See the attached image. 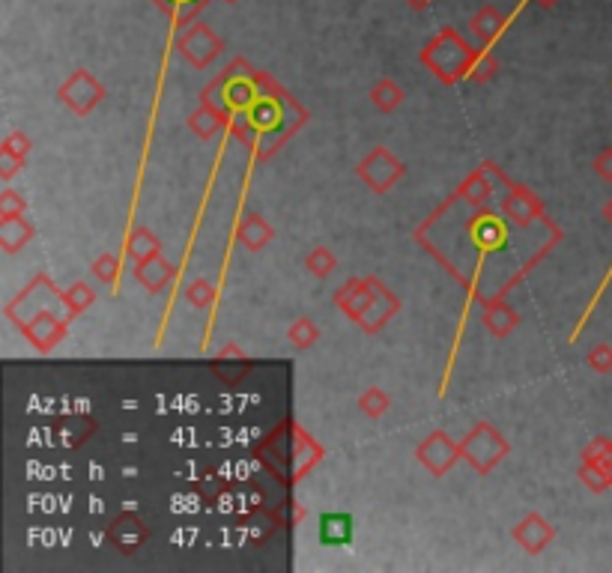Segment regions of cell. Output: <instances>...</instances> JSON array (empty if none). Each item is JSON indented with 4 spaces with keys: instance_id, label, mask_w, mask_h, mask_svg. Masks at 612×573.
Returning <instances> with one entry per match:
<instances>
[{
    "instance_id": "cell-31",
    "label": "cell",
    "mask_w": 612,
    "mask_h": 573,
    "mask_svg": "<svg viewBox=\"0 0 612 573\" xmlns=\"http://www.w3.org/2000/svg\"><path fill=\"white\" fill-rule=\"evenodd\" d=\"M90 272H93V278H96V281H102V284L114 287V284L120 281V257L105 251V254H99V257L93 260Z\"/></svg>"
},
{
    "instance_id": "cell-21",
    "label": "cell",
    "mask_w": 612,
    "mask_h": 573,
    "mask_svg": "<svg viewBox=\"0 0 612 573\" xmlns=\"http://www.w3.org/2000/svg\"><path fill=\"white\" fill-rule=\"evenodd\" d=\"M60 302H63V308H66V317L75 320V317H81L87 308L96 305V290H93L87 281H78V284H72V287H66V290L60 293Z\"/></svg>"
},
{
    "instance_id": "cell-8",
    "label": "cell",
    "mask_w": 612,
    "mask_h": 573,
    "mask_svg": "<svg viewBox=\"0 0 612 573\" xmlns=\"http://www.w3.org/2000/svg\"><path fill=\"white\" fill-rule=\"evenodd\" d=\"M21 335L30 341L36 353H51L66 338V320L51 311H36L27 323H21Z\"/></svg>"
},
{
    "instance_id": "cell-13",
    "label": "cell",
    "mask_w": 612,
    "mask_h": 573,
    "mask_svg": "<svg viewBox=\"0 0 612 573\" xmlns=\"http://www.w3.org/2000/svg\"><path fill=\"white\" fill-rule=\"evenodd\" d=\"M502 212L514 227H529L535 218L544 215V203L538 200V194L526 186H511V191L502 197Z\"/></svg>"
},
{
    "instance_id": "cell-39",
    "label": "cell",
    "mask_w": 612,
    "mask_h": 573,
    "mask_svg": "<svg viewBox=\"0 0 612 573\" xmlns=\"http://www.w3.org/2000/svg\"><path fill=\"white\" fill-rule=\"evenodd\" d=\"M604 215H607V221H610V224H612V200H610V203H607V209H604Z\"/></svg>"
},
{
    "instance_id": "cell-14",
    "label": "cell",
    "mask_w": 612,
    "mask_h": 573,
    "mask_svg": "<svg viewBox=\"0 0 612 573\" xmlns=\"http://www.w3.org/2000/svg\"><path fill=\"white\" fill-rule=\"evenodd\" d=\"M469 30L472 36L478 39V45L490 48L502 39V33L508 30V18L493 6V3H484L472 18H469Z\"/></svg>"
},
{
    "instance_id": "cell-11",
    "label": "cell",
    "mask_w": 612,
    "mask_h": 573,
    "mask_svg": "<svg viewBox=\"0 0 612 573\" xmlns=\"http://www.w3.org/2000/svg\"><path fill=\"white\" fill-rule=\"evenodd\" d=\"M108 541H111V547H117L120 553L132 556V553H138V550L150 541V526H147L138 514L126 511V514H120V517L108 526Z\"/></svg>"
},
{
    "instance_id": "cell-5",
    "label": "cell",
    "mask_w": 612,
    "mask_h": 573,
    "mask_svg": "<svg viewBox=\"0 0 612 573\" xmlns=\"http://www.w3.org/2000/svg\"><path fill=\"white\" fill-rule=\"evenodd\" d=\"M174 45H177L180 57L189 66H195V69L212 66L221 57V51H224V39L204 21H192L189 27H183Z\"/></svg>"
},
{
    "instance_id": "cell-35",
    "label": "cell",
    "mask_w": 612,
    "mask_h": 573,
    "mask_svg": "<svg viewBox=\"0 0 612 573\" xmlns=\"http://www.w3.org/2000/svg\"><path fill=\"white\" fill-rule=\"evenodd\" d=\"M24 212H27V200H24L21 191H0V218H12V215H24Z\"/></svg>"
},
{
    "instance_id": "cell-20",
    "label": "cell",
    "mask_w": 612,
    "mask_h": 573,
    "mask_svg": "<svg viewBox=\"0 0 612 573\" xmlns=\"http://www.w3.org/2000/svg\"><path fill=\"white\" fill-rule=\"evenodd\" d=\"M126 254L138 263V260L162 254V242L150 227H132L129 236H126Z\"/></svg>"
},
{
    "instance_id": "cell-4",
    "label": "cell",
    "mask_w": 612,
    "mask_h": 573,
    "mask_svg": "<svg viewBox=\"0 0 612 573\" xmlns=\"http://www.w3.org/2000/svg\"><path fill=\"white\" fill-rule=\"evenodd\" d=\"M407 174V165L389 150V147H374L359 165H356V177L374 191V194H389L401 183V177Z\"/></svg>"
},
{
    "instance_id": "cell-17",
    "label": "cell",
    "mask_w": 612,
    "mask_h": 573,
    "mask_svg": "<svg viewBox=\"0 0 612 573\" xmlns=\"http://www.w3.org/2000/svg\"><path fill=\"white\" fill-rule=\"evenodd\" d=\"M481 323H484V329H487L493 338L505 341V338H511V332L520 326V314H517V311H514L508 302L493 299V302H487V305H484Z\"/></svg>"
},
{
    "instance_id": "cell-23",
    "label": "cell",
    "mask_w": 612,
    "mask_h": 573,
    "mask_svg": "<svg viewBox=\"0 0 612 573\" xmlns=\"http://www.w3.org/2000/svg\"><path fill=\"white\" fill-rule=\"evenodd\" d=\"M499 72V60L493 51H487L484 45L472 51V60H469V69H466V81L472 84H487L493 81V75Z\"/></svg>"
},
{
    "instance_id": "cell-29",
    "label": "cell",
    "mask_w": 612,
    "mask_h": 573,
    "mask_svg": "<svg viewBox=\"0 0 612 573\" xmlns=\"http://www.w3.org/2000/svg\"><path fill=\"white\" fill-rule=\"evenodd\" d=\"M577 478H580L592 493H607V490H612V475L601 466V463L580 460V466H577Z\"/></svg>"
},
{
    "instance_id": "cell-18",
    "label": "cell",
    "mask_w": 612,
    "mask_h": 573,
    "mask_svg": "<svg viewBox=\"0 0 612 573\" xmlns=\"http://www.w3.org/2000/svg\"><path fill=\"white\" fill-rule=\"evenodd\" d=\"M36 236V227L30 224V218L24 215H12V218H0V248L6 254H18L21 248H27Z\"/></svg>"
},
{
    "instance_id": "cell-25",
    "label": "cell",
    "mask_w": 612,
    "mask_h": 573,
    "mask_svg": "<svg viewBox=\"0 0 612 573\" xmlns=\"http://www.w3.org/2000/svg\"><path fill=\"white\" fill-rule=\"evenodd\" d=\"M287 341H290V347H296V350H311V347L320 341V326H317L311 317H296V320L287 326Z\"/></svg>"
},
{
    "instance_id": "cell-7",
    "label": "cell",
    "mask_w": 612,
    "mask_h": 573,
    "mask_svg": "<svg viewBox=\"0 0 612 573\" xmlns=\"http://www.w3.org/2000/svg\"><path fill=\"white\" fill-rule=\"evenodd\" d=\"M374 278V302H371V308L359 317V329L365 332V335H380L392 320H395V314L401 311V299L377 278V275H371Z\"/></svg>"
},
{
    "instance_id": "cell-24",
    "label": "cell",
    "mask_w": 612,
    "mask_h": 573,
    "mask_svg": "<svg viewBox=\"0 0 612 573\" xmlns=\"http://www.w3.org/2000/svg\"><path fill=\"white\" fill-rule=\"evenodd\" d=\"M359 412L365 415V418H371V421H377V418H383L389 409H392V397H389V391H383L380 385H368L362 394H359Z\"/></svg>"
},
{
    "instance_id": "cell-28",
    "label": "cell",
    "mask_w": 612,
    "mask_h": 573,
    "mask_svg": "<svg viewBox=\"0 0 612 573\" xmlns=\"http://www.w3.org/2000/svg\"><path fill=\"white\" fill-rule=\"evenodd\" d=\"M305 269H308V275H314V278H329L335 269H338V257L332 254V248H326V245H314L308 254H305Z\"/></svg>"
},
{
    "instance_id": "cell-12",
    "label": "cell",
    "mask_w": 612,
    "mask_h": 573,
    "mask_svg": "<svg viewBox=\"0 0 612 573\" xmlns=\"http://www.w3.org/2000/svg\"><path fill=\"white\" fill-rule=\"evenodd\" d=\"M177 275H180V269H177L168 257H162V254L135 263V281H138L147 293H153V296H156V293H165L168 287H174Z\"/></svg>"
},
{
    "instance_id": "cell-19",
    "label": "cell",
    "mask_w": 612,
    "mask_h": 573,
    "mask_svg": "<svg viewBox=\"0 0 612 573\" xmlns=\"http://www.w3.org/2000/svg\"><path fill=\"white\" fill-rule=\"evenodd\" d=\"M368 99H371V105H374L380 114H392V111H398V108L404 105L407 93H404V87H401L395 78H380V81L371 87Z\"/></svg>"
},
{
    "instance_id": "cell-3",
    "label": "cell",
    "mask_w": 612,
    "mask_h": 573,
    "mask_svg": "<svg viewBox=\"0 0 612 573\" xmlns=\"http://www.w3.org/2000/svg\"><path fill=\"white\" fill-rule=\"evenodd\" d=\"M105 96H108L105 84H102L93 72H87V69L69 72L66 81L57 87V99H60L75 117L93 114V111L105 102Z\"/></svg>"
},
{
    "instance_id": "cell-33",
    "label": "cell",
    "mask_w": 612,
    "mask_h": 573,
    "mask_svg": "<svg viewBox=\"0 0 612 573\" xmlns=\"http://www.w3.org/2000/svg\"><path fill=\"white\" fill-rule=\"evenodd\" d=\"M580 460H592V463H601L607 472L612 475V439H607V436H598V439H592L586 448H583V454H580Z\"/></svg>"
},
{
    "instance_id": "cell-16",
    "label": "cell",
    "mask_w": 612,
    "mask_h": 573,
    "mask_svg": "<svg viewBox=\"0 0 612 573\" xmlns=\"http://www.w3.org/2000/svg\"><path fill=\"white\" fill-rule=\"evenodd\" d=\"M275 239V227L257 215V212H248L239 224H236V242L248 251H263L269 242Z\"/></svg>"
},
{
    "instance_id": "cell-2",
    "label": "cell",
    "mask_w": 612,
    "mask_h": 573,
    "mask_svg": "<svg viewBox=\"0 0 612 573\" xmlns=\"http://www.w3.org/2000/svg\"><path fill=\"white\" fill-rule=\"evenodd\" d=\"M460 454L469 463L472 472L478 475H490L508 454H511V442L499 433V427H493L490 421H478L463 439H460Z\"/></svg>"
},
{
    "instance_id": "cell-32",
    "label": "cell",
    "mask_w": 612,
    "mask_h": 573,
    "mask_svg": "<svg viewBox=\"0 0 612 573\" xmlns=\"http://www.w3.org/2000/svg\"><path fill=\"white\" fill-rule=\"evenodd\" d=\"M186 302H189L192 308H198V311L212 308V302H215V284L206 281V278H195V281L186 287Z\"/></svg>"
},
{
    "instance_id": "cell-9",
    "label": "cell",
    "mask_w": 612,
    "mask_h": 573,
    "mask_svg": "<svg viewBox=\"0 0 612 573\" xmlns=\"http://www.w3.org/2000/svg\"><path fill=\"white\" fill-rule=\"evenodd\" d=\"M511 538L520 550H526L529 556H541L553 541H556V529L550 520H544L538 511H529L514 529H511Z\"/></svg>"
},
{
    "instance_id": "cell-34",
    "label": "cell",
    "mask_w": 612,
    "mask_h": 573,
    "mask_svg": "<svg viewBox=\"0 0 612 573\" xmlns=\"http://www.w3.org/2000/svg\"><path fill=\"white\" fill-rule=\"evenodd\" d=\"M586 365L595 371V374H612V347L607 341L595 344L589 353H586Z\"/></svg>"
},
{
    "instance_id": "cell-40",
    "label": "cell",
    "mask_w": 612,
    "mask_h": 573,
    "mask_svg": "<svg viewBox=\"0 0 612 573\" xmlns=\"http://www.w3.org/2000/svg\"><path fill=\"white\" fill-rule=\"evenodd\" d=\"M541 6H553V3H559V0H538Z\"/></svg>"
},
{
    "instance_id": "cell-6",
    "label": "cell",
    "mask_w": 612,
    "mask_h": 573,
    "mask_svg": "<svg viewBox=\"0 0 612 573\" xmlns=\"http://www.w3.org/2000/svg\"><path fill=\"white\" fill-rule=\"evenodd\" d=\"M415 460L433 475V478H445L457 460H463L460 454V442H454L445 430H433L427 433L418 445H415Z\"/></svg>"
},
{
    "instance_id": "cell-26",
    "label": "cell",
    "mask_w": 612,
    "mask_h": 573,
    "mask_svg": "<svg viewBox=\"0 0 612 573\" xmlns=\"http://www.w3.org/2000/svg\"><path fill=\"white\" fill-rule=\"evenodd\" d=\"M350 526H353V523H350L347 514H326L323 523H320V541H323V544H335V547H341V544H347L350 535H353Z\"/></svg>"
},
{
    "instance_id": "cell-1",
    "label": "cell",
    "mask_w": 612,
    "mask_h": 573,
    "mask_svg": "<svg viewBox=\"0 0 612 573\" xmlns=\"http://www.w3.org/2000/svg\"><path fill=\"white\" fill-rule=\"evenodd\" d=\"M472 45H466V39L454 30V27H442L424 48H421V66L430 69L442 84H457L466 78L469 60H472Z\"/></svg>"
},
{
    "instance_id": "cell-30",
    "label": "cell",
    "mask_w": 612,
    "mask_h": 573,
    "mask_svg": "<svg viewBox=\"0 0 612 573\" xmlns=\"http://www.w3.org/2000/svg\"><path fill=\"white\" fill-rule=\"evenodd\" d=\"M33 150V141L24 132H9L0 141V159L3 162H27V153Z\"/></svg>"
},
{
    "instance_id": "cell-15",
    "label": "cell",
    "mask_w": 612,
    "mask_h": 573,
    "mask_svg": "<svg viewBox=\"0 0 612 573\" xmlns=\"http://www.w3.org/2000/svg\"><path fill=\"white\" fill-rule=\"evenodd\" d=\"M186 126H189V132L198 135L201 141H212V138H218V135L230 126V120H227L224 111H218V108L209 102V96H204V99H201V108H195V111L189 114Z\"/></svg>"
},
{
    "instance_id": "cell-27",
    "label": "cell",
    "mask_w": 612,
    "mask_h": 573,
    "mask_svg": "<svg viewBox=\"0 0 612 573\" xmlns=\"http://www.w3.org/2000/svg\"><path fill=\"white\" fill-rule=\"evenodd\" d=\"M457 194H460L466 203H472V206H484V203L490 200V194H493V186H490V180H487V168L469 174V177L460 183Z\"/></svg>"
},
{
    "instance_id": "cell-41",
    "label": "cell",
    "mask_w": 612,
    "mask_h": 573,
    "mask_svg": "<svg viewBox=\"0 0 612 573\" xmlns=\"http://www.w3.org/2000/svg\"><path fill=\"white\" fill-rule=\"evenodd\" d=\"M224 3H239V0H224Z\"/></svg>"
},
{
    "instance_id": "cell-37",
    "label": "cell",
    "mask_w": 612,
    "mask_h": 573,
    "mask_svg": "<svg viewBox=\"0 0 612 573\" xmlns=\"http://www.w3.org/2000/svg\"><path fill=\"white\" fill-rule=\"evenodd\" d=\"M21 168H24V162H3V165H0V180H3V183H9V180H12V177L21 171Z\"/></svg>"
},
{
    "instance_id": "cell-10",
    "label": "cell",
    "mask_w": 612,
    "mask_h": 573,
    "mask_svg": "<svg viewBox=\"0 0 612 573\" xmlns=\"http://www.w3.org/2000/svg\"><path fill=\"white\" fill-rule=\"evenodd\" d=\"M374 302V278H350L341 284V290H335L332 305L353 323H359V317L371 308Z\"/></svg>"
},
{
    "instance_id": "cell-38",
    "label": "cell",
    "mask_w": 612,
    "mask_h": 573,
    "mask_svg": "<svg viewBox=\"0 0 612 573\" xmlns=\"http://www.w3.org/2000/svg\"><path fill=\"white\" fill-rule=\"evenodd\" d=\"M401 3H407L409 9H415V12H421V9H427V6H433L436 0H401Z\"/></svg>"
},
{
    "instance_id": "cell-22",
    "label": "cell",
    "mask_w": 612,
    "mask_h": 573,
    "mask_svg": "<svg viewBox=\"0 0 612 573\" xmlns=\"http://www.w3.org/2000/svg\"><path fill=\"white\" fill-rule=\"evenodd\" d=\"M177 27H189L195 21V15L204 12V6L209 0H153Z\"/></svg>"
},
{
    "instance_id": "cell-36",
    "label": "cell",
    "mask_w": 612,
    "mask_h": 573,
    "mask_svg": "<svg viewBox=\"0 0 612 573\" xmlns=\"http://www.w3.org/2000/svg\"><path fill=\"white\" fill-rule=\"evenodd\" d=\"M592 171H595L604 183H612V147H604V150L595 156Z\"/></svg>"
}]
</instances>
